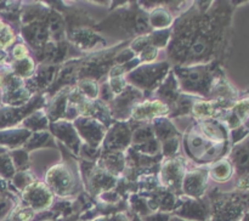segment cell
<instances>
[{
	"label": "cell",
	"mask_w": 249,
	"mask_h": 221,
	"mask_svg": "<svg viewBox=\"0 0 249 221\" xmlns=\"http://www.w3.org/2000/svg\"><path fill=\"white\" fill-rule=\"evenodd\" d=\"M204 49H206V44L198 41V43L195 44L194 48H192V50H194L195 53H202L204 51Z\"/></svg>",
	"instance_id": "3"
},
{
	"label": "cell",
	"mask_w": 249,
	"mask_h": 221,
	"mask_svg": "<svg viewBox=\"0 0 249 221\" xmlns=\"http://www.w3.org/2000/svg\"><path fill=\"white\" fill-rule=\"evenodd\" d=\"M197 113L202 114V116H207V114H211L212 112V106L207 103H201L197 106Z\"/></svg>",
	"instance_id": "2"
},
{
	"label": "cell",
	"mask_w": 249,
	"mask_h": 221,
	"mask_svg": "<svg viewBox=\"0 0 249 221\" xmlns=\"http://www.w3.org/2000/svg\"><path fill=\"white\" fill-rule=\"evenodd\" d=\"M24 53H26V50H24L23 46L19 45L15 49V55H16V57H23Z\"/></svg>",
	"instance_id": "4"
},
{
	"label": "cell",
	"mask_w": 249,
	"mask_h": 221,
	"mask_svg": "<svg viewBox=\"0 0 249 221\" xmlns=\"http://www.w3.org/2000/svg\"><path fill=\"white\" fill-rule=\"evenodd\" d=\"M213 174L215 179H218L219 181H225L232 174V168H231V164L226 160L224 162H220L219 164L215 165L213 170Z\"/></svg>",
	"instance_id": "1"
},
{
	"label": "cell",
	"mask_w": 249,
	"mask_h": 221,
	"mask_svg": "<svg viewBox=\"0 0 249 221\" xmlns=\"http://www.w3.org/2000/svg\"><path fill=\"white\" fill-rule=\"evenodd\" d=\"M51 27H53V31H55V29H56V31H57V29L60 28L61 24H60V22H58L57 18H53V22H51Z\"/></svg>",
	"instance_id": "5"
}]
</instances>
